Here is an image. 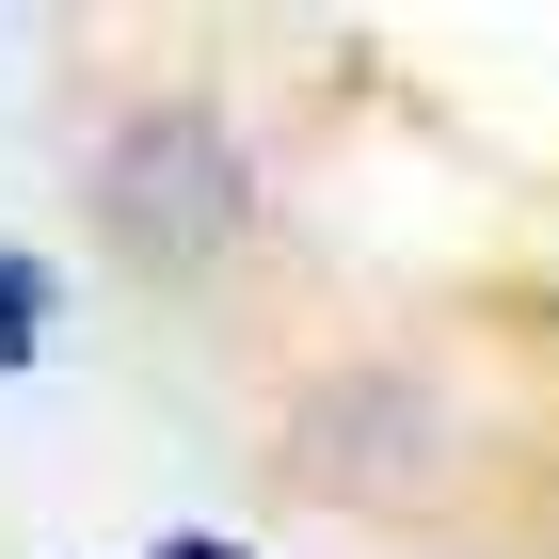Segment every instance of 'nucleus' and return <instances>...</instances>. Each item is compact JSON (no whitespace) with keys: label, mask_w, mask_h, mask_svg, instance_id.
I'll return each instance as SVG.
<instances>
[{"label":"nucleus","mask_w":559,"mask_h":559,"mask_svg":"<svg viewBox=\"0 0 559 559\" xmlns=\"http://www.w3.org/2000/svg\"><path fill=\"white\" fill-rule=\"evenodd\" d=\"M96 224L129 240L144 272H209L240 257V224H257V176H240V129H224L209 96H144V112H112L81 160Z\"/></svg>","instance_id":"obj_1"},{"label":"nucleus","mask_w":559,"mask_h":559,"mask_svg":"<svg viewBox=\"0 0 559 559\" xmlns=\"http://www.w3.org/2000/svg\"><path fill=\"white\" fill-rule=\"evenodd\" d=\"M160 559H257V544H209V527H176V544H160Z\"/></svg>","instance_id":"obj_3"},{"label":"nucleus","mask_w":559,"mask_h":559,"mask_svg":"<svg viewBox=\"0 0 559 559\" xmlns=\"http://www.w3.org/2000/svg\"><path fill=\"white\" fill-rule=\"evenodd\" d=\"M0 368H48V272L0 257Z\"/></svg>","instance_id":"obj_2"}]
</instances>
